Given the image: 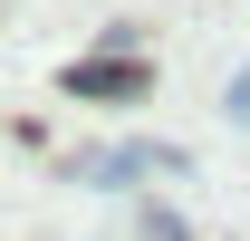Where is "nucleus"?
<instances>
[{"instance_id": "nucleus-1", "label": "nucleus", "mask_w": 250, "mask_h": 241, "mask_svg": "<svg viewBox=\"0 0 250 241\" xmlns=\"http://www.w3.org/2000/svg\"><path fill=\"white\" fill-rule=\"evenodd\" d=\"M67 87H87V96H135V87H145V68H135V58H125V68L87 58V68H67Z\"/></svg>"}, {"instance_id": "nucleus-2", "label": "nucleus", "mask_w": 250, "mask_h": 241, "mask_svg": "<svg viewBox=\"0 0 250 241\" xmlns=\"http://www.w3.org/2000/svg\"><path fill=\"white\" fill-rule=\"evenodd\" d=\"M231 116H241V125H250V77H241V87H231Z\"/></svg>"}]
</instances>
